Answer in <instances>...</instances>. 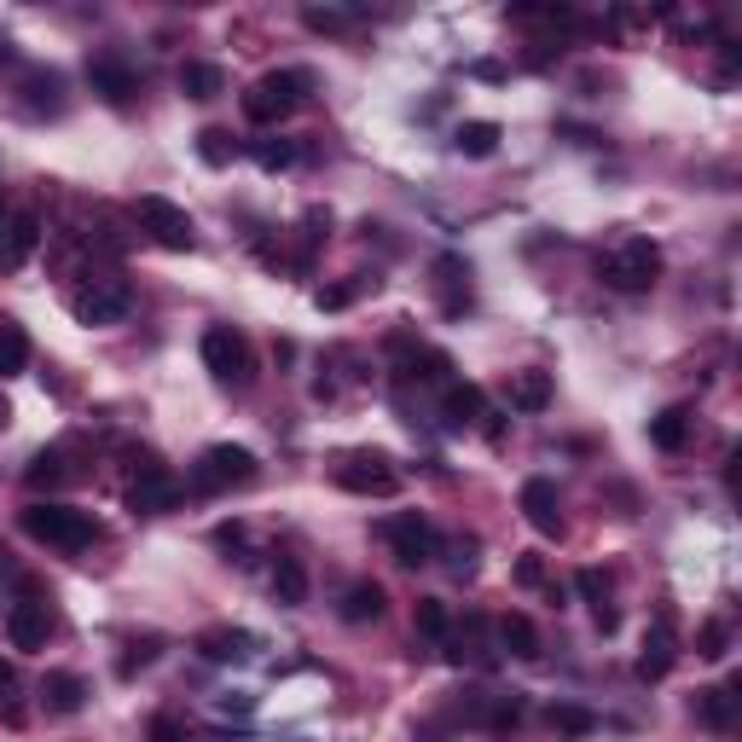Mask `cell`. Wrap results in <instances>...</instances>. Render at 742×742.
Returning a JSON list of instances; mask_svg holds the SVG:
<instances>
[{
	"mask_svg": "<svg viewBox=\"0 0 742 742\" xmlns=\"http://www.w3.org/2000/svg\"><path fill=\"white\" fill-rule=\"evenodd\" d=\"M7 424H12V400H7V395H0V429H7Z\"/></svg>",
	"mask_w": 742,
	"mask_h": 742,
	"instance_id": "43",
	"label": "cell"
},
{
	"mask_svg": "<svg viewBox=\"0 0 742 742\" xmlns=\"http://www.w3.org/2000/svg\"><path fill=\"white\" fill-rule=\"evenodd\" d=\"M181 93L186 99H221L226 93V70L221 64H203V59H186L181 64Z\"/></svg>",
	"mask_w": 742,
	"mask_h": 742,
	"instance_id": "22",
	"label": "cell"
},
{
	"mask_svg": "<svg viewBox=\"0 0 742 742\" xmlns=\"http://www.w3.org/2000/svg\"><path fill=\"white\" fill-rule=\"evenodd\" d=\"M203 366H210L221 383H250V343L238 337L233 325L203 331Z\"/></svg>",
	"mask_w": 742,
	"mask_h": 742,
	"instance_id": "9",
	"label": "cell"
},
{
	"mask_svg": "<svg viewBox=\"0 0 742 742\" xmlns=\"http://www.w3.org/2000/svg\"><path fill=\"white\" fill-rule=\"evenodd\" d=\"M725 650H731V627H725V621H708V627L697 632V655H702V661H720Z\"/></svg>",
	"mask_w": 742,
	"mask_h": 742,
	"instance_id": "36",
	"label": "cell"
},
{
	"mask_svg": "<svg viewBox=\"0 0 742 742\" xmlns=\"http://www.w3.org/2000/svg\"><path fill=\"white\" fill-rule=\"evenodd\" d=\"M134 215H140V226H145V233L157 238L163 250H192V244H197V233H192V215L181 210V203L157 197V192H145V197L134 203Z\"/></svg>",
	"mask_w": 742,
	"mask_h": 742,
	"instance_id": "7",
	"label": "cell"
},
{
	"mask_svg": "<svg viewBox=\"0 0 742 742\" xmlns=\"http://www.w3.org/2000/svg\"><path fill=\"white\" fill-rule=\"evenodd\" d=\"M302 23H308L314 35H343L348 23H354V12L348 7H308V12H302Z\"/></svg>",
	"mask_w": 742,
	"mask_h": 742,
	"instance_id": "33",
	"label": "cell"
},
{
	"mask_svg": "<svg viewBox=\"0 0 742 742\" xmlns=\"http://www.w3.org/2000/svg\"><path fill=\"white\" fill-rule=\"evenodd\" d=\"M0 575H7V546H0Z\"/></svg>",
	"mask_w": 742,
	"mask_h": 742,
	"instance_id": "44",
	"label": "cell"
},
{
	"mask_svg": "<svg viewBox=\"0 0 742 742\" xmlns=\"http://www.w3.org/2000/svg\"><path fill=\"white\" fill-rule=\"evenodd\" d=\"M35 244H41V215L35 210H18L7 226H0V273H18L35 255Z\"/></svg>",
	"mask_w": 742,
	"mask_h": 742,
	"instance_id": "10",
	"label": "cell"
},
{
	"mask_svg": "<svg viewBox=\"0 0 742 742\" xmlns=\"http://www.w3.org/2000/svg\"><path fill=\"white\" fill-rule=\"evenodd\" d=\"M679 661V638H673V616H661L650 632H644V655H638V679H668Z\"/></svg>",
	"mask_w": 742,
	"mask_h": 742,
	"instance_id": "12",
	"label": "cell"
},
{
	"mask_svg": "<svg viewBox=\"0 0 742 742\" xmlns=\"http://www.w3.org/2000/svg\"><path fill=\"white\" fill-rule=\"evenodd\" d=\"M413 627H418L424 638H435V644H441V638L453 632V621H447V603H441V598H418V609H413Z\"/></svg>",
	"mask_w": 742,
	"mask_h": 742,
	"instance_id": "32",
	"label": "cell"
},
{
	"mask_svg": "<svg viewBox=\"0 0 742 742\" xmlns=\"http://www.w3.org/2000/svg\"><path fill=\"white\" fill-rule=\"evenodd\" d=\"M476 418H488V395L476 383H447L441 389V424L447 429H470Z\"/></svg>",
	"mask_w": 742,
	"mask_h": 742,
	"instance_id": "15",
	"label": "cell"
},
{
	"mask_svg": "<svg viewBox=\"0 0 742 742\" xmlns=\"http://www.w3.org/2000/svg\"><path fill=\"white\" fill-rule=\"evenodd\" d=\"M517 586H546V562L540 557H522L517 562Z\"/></svg>",
	"mask_w": 742,
	"mask_h": 742,
	"instance_id": "40",
	"label": "cell"
},
{
	"mask_svg": "<svg viewBox=\"0 0 742 742\" xmlns=\"http://www.w3.org/2000/svg\"><path fill=\"white\" fill-rule=\"evenodd\" d=\"M476 569V540H453V575H470Z\"/></svg>",
	"mask_w": 742,
	"mask_h": 742,
	"instance_id": "39",
	"label": "cell"
},
{
	"mask_svg": "<svg viewBox=\"0 0 742 742\" xmlns=\"http://www.w3.org/2000/svg\"><path fill=\"white\" fill-rule=\"evenodd\" d=\"M88 82H93L99 99H111V105H128V99L140 93L134 70H128L122 59H93V64H88Z\"/></svg>",
	"mask_w": 742,
	"mask_h": 742,
	"instance_id": "16",
	"label": "cell"
},
{
	"mask_svg": "<svg viewBox=\"0 0 742 742\" xmlns=\"http://www.w3.org/2000/svg\"><path fill=\"white\" fill-rule=\"evenodd\" d=\"M70 470H64V453H41L30 465V488H64Z\"/></svg>",
	"mask_w": 742,
	"mask_h": 742,
	"instance_id": "35",
	"label": "cell"
},
{
	"mask_svg": "<svg viewBox=\"0 0 742 742\" xmlns=\"http://www.w3.org/2000/svg\"><path fill=\"white\" fill-rule=\"evenodd\" d=\"M522 517L546 533V540H557L562 533V499H557V488L546 476H533V481H522Z\"/></svg>",
	"mask_w": 742,
	"mask_h": 742,
	"instance_id": "14",
	"label": "cell"
},
{
	"mask_svg": "<svg viewBox=\"0 0 742 742\" xmlns=\"http://www.w3.org/2000/svg\"><path fill=\"white\" fill-rule=\"evenodd\" d=\"M145 742H186V725L174 720V713H157V720L145 725Z\"/></svg>",
	"mask_w": 742,
	"mask_h": 742,
	"instance_id": "38",
	"label": "cell"
},
{
	"mask_svg": "<svg viewBox=\"0 0 742 742\" xmlns=\"http://www.w3.org/2000/svg\"><path fill=\"white\" fill-rule=\"evenodd\" d=\"M197 157L210 163V169H226L238 157V145H233V134H226V128H203L197 134Z\"/></svg>",
	"mask_w": 742,
	"mask_h": 742,
	"instance_id": "31",
	"label": "cell"
},
{
	"mask_svg": "<svg viewBox=\"0 0 742 742\" xmlns=\"http://www.w3.org/2000/svg\"><path fill=\"white\" fill-rule=\"evenodd\" d=\"M0 720L23 725V679H18L12 661H0Z\"/></svg>",
	"mask_w": 742,
	"mask_h": 742,
	"instance_id": "30",
	"label": "cell"
},
{
	"mask_svg": "<svg viewBox=\"0 0 742 742\" xmlns=\"http://www.w3.org/2000/svg\"><path fill=\"white\" fill-rule=\"evenodd\" d=\"M441 655L453 661V668H465V661H476V668H494V650L481 644V616H470L458 632L441 638Z\"/></svg>",
	"mask_w": 742,
	"mask_h": 742,
	"instance_id": "18",
	"label": "cell"
},
{
	"mask_svg": "<svg viewBox=\"0 0 742 742\" xmlns=\"http://www.w3.org/2000/svg\"><path fill=\"white\" fill-rule=\"evenodd\" d=\"M546 720H551L557 736H592V731H598V713H592V708H580V702H557Z\"/></svg>",
	"mask_w": 742,
	"mask_h": 742,
	"instance_id": "28",
	"label": "cell"
},
{
	"mask_svg": "<svg viewBox=\"0 0 742 742\" xmlns=\"http://www.w3.org/2000/svg\"><path fill=\"white\" fill-rule=\"evenodd\" d=\"M273 598L296 609V603H308V569H302L296 557H278V569H273Z\"/></svg>",
	"mask_w": 742,
	"mask_h": 742,
	"instance_id": "25",
	"label": "cell"
},
{
	"mask_svg": "<svg viewBox=\"0 0 742 742\" xmlns=\"http://www.w3.org/2000/svg\"><path fill=\"white\" fill-rule=\"evenodd\" d=\"M603 278H609V285H616L621 296L650 291L655 278H661V250H655L650 238H627V244L603 262Z\"/></svg>",
	"mask_w": 742,
	"mask_h": 742,
	"instance_id": "4",
	"label": "cell"
},
{
	"mask_svg": "<svg viewBox=\"0 0 742 742\" xmlns=\"http://www.w3.org/2000/svg\"><path fill=\"white\" fill-rule=\"evenodd\" d=\"M389 546H395V562H406V569H418V562H429L435 557V528L424 522V517H395L389 522Z\"/></svg>",
	"mask_w": 742,
	"mask_h": 742,
	"instance_id": "11",
	"label": "cell"
},
{
	"mask_svg": "<svg viewBox=\"0 0 742 742\" xmlns=\"http://www.w3.org/2000/svg\"><path fill=\"white\" fill-rule=\"evenodd\" d=\"M337 488L366 494V499H395L400 494V470L383 453H354V458H343V465H337Z\"/></svg>",
	"mask_w": 742,
	"mask_h": 742,
	"instance_id": "6",
	"label": "cell"
},
{
	"mask_svg": "<svg viewBox=\"0 0 742 742\" xmlns=\"http://www.w3.org/2000/svg\"><path fill=\"white\" fill-rule=\"evenodd\" d=\"M215 546H226V551L244 546V528H238V522H221V528H215Z\"/></svg>",
	"mask_w": 742,
	"mask_h": 742,
	"instance_id": "41",
	"label": "cell"
},
{
	"mask_svg": "<svg viewBox=\"0 0 742 742\" xmlns=\"http://www.w3.org/2000/svg\"><path fill=\"white\" fill-rule=\"evenodd\" d=\"M697 720L708 731H731L736 725V684H708L697 690Z\"/></svg>",
	"mask_w": 742,
	"mask_h": 742,
	"instance_id": "20",
	"label": "cell"
},
{
	"mask_svg": "<svg viewBox=\"0 0 742 742\" xmlns=\"http://www.w3.org/2000/svg\"><path fill=\"white\" fill-rule=\"evenodd\" d=\"M250 481H255V453L233 447V441L203 447V458L192 465V488L197 494H233V488H250Z\"/></svg>",
	"mask_w": 742,
	"mask_h": 742,
	"instance_id": "3",
	"label": "cell"
},
{
	"mask_svg": "<svg viewBox=\"0 0 742 742\" xmlns=\"http://www.w3.org/2000/svg\"><path fill=\"white\" fill-rule=\"evenodd\" d=\"M453 145H458V157H494L499 151V122H465L453 134Z\"/></svg>",
	"mask_w": 742,
	"mask_h": 742,
	"instance_id": "26",
	"label": "cell"
},
{
	"mask_svg": "<svg viewBox=\"0 0 742 742\" xmlns=\"http://www.w3.org/2000/svg\"><path fill=\"white\" fill-rule=\"evenodd\" d=\"M684 441H690V406H668V413L650 418V447L684 453Z\"/></svg>",
	"mask_w": 742,
	"mask_h": 742,
	"instance_id": "21",
	"label": "cell"
},
{
	"mask_svg": "<svg viewBox=\"0 0 742 742\" xmlns=\"http://www.w3.org/2000/svg\"><path fill=\"white\" fill-rule=\"evenodd\" d=\"M308 93H314V70H267L262 82L244 93V116L250 122H278L296 105H308Z\"/></svg>",
	"mask_w": 742,
	"mask_h": 742,
	"instance_id": "2",
	"label": "cell"
},
{
	"mask_svg": "<svg viewBox=\"0 0 742 742\" xmlns=\"http://www.w3.org/2000/svg\"><path fill=\"white\" fill-rule=\"evenodd\" d=\"M360 291H366V278H348V285H325L314 302H319V314H343V308H348V302L360 296Z\"/></svg>",
	"mask_w": 742,
	"mask_h": 742,
	"instance_id": "37",
	"label": "cell"
},
{
	"mask_svg": "<svg viewBox=\"0 0 742 742\" xmlns=\"http://www.w3.org/2000/svg\"><path fill=\"white\" fill-rule=\"evenodd\" d=\"M23 366H30V337H23L18 325L0 319V377H12V372H23Z\"/></svg>",
	"mask_w": 742,
	"mask_h": 742,
	"instance_id": "29",
	"label": "cell"
},
{
	"mask_svg": "<svg viewBox=\"0 0 742 742\" xmlns=\"http://www.w3.org/2000/svg\"><path fill=\"white\" fill-rule=\"evenodd\" d=\"M7 638H12V650H41L47 644V609L41 603H12L7 609Z\"/></svg>",
	"mask_w": 742,
	"mask_h": 742,
	"instance_id": "19",
	"label": "cell"
},
{
	"mask_svg": "<svg viewBox=\"0 0 742 742\" xmlns=\"http://www.w3.org/2000/svg\"><path fill=\"white\" fill-rule=\"evenodd\" d=\"M499 644H505L510 655L533 661V655H540V632H533V621H528V616H505V621H499Z\"/></svg>",
	"mask_w": 742,
	"mask_h": 742,
	"instance_id": "27",
	"label": "cell"
},
{
	"mask_svg": "<svg viewBox=\"0 0 742 742\" xmlns=\"http://www.w3.org/2000/svg\"><path fill=\"white\" fill-rule=\"evenodd\" d=\"M221 713H238L244 720V713H255V697H221Z\"/></svg>",
	"mask_w": 742,
	"mask_h": 742,
	"instance_id": "42",
	"label": "cell"
},
{
	"mask_svg": "<svg viewBox=\"0 0 742 742\" xmlns=\"http://www.w3.org/2000/svg\"><path fill=\"white\" fill-rule=\"evenodd\" d=\"M383 609H389L383 586H377V580H354L348 592H343V603H337V616H343L348 627H366V621H383Z\"/></svg>",
	"mask_w": 742,
	"mask_h": 742,
	"instance_id": "17",
	"label": "cell"
},
{
	"mask_svg": "<svg viewBox=\"0 0 742 742\" xmlns=\"http://www.w3.org/2000/svg\"><path fill=\"white\" fill-rule=\"evenodd\" d=\"M128 505H134L140 517H163V510L181 505V476H174L163 458H157V465H145V470H134V481H128Z\"/></svg>",
	"mask_w": 742,
	"mask_h": 742,
	"instance_id": "8",
	"label": "cell"
},
{
	"mask_svg": "<svg viewBox=\"0 0 742 742\" xmlns=\"http://www.w3.org/2000/svg\"><path fill=\"white\" fill-rule=\"evenodd\" d=\"M197 655L203 661H221V668L250 661L255 655V632H244V627H203L197 632Z\"/></svg>",
	"mask_w": 742,
	"mask_h": 742,
	"instance_id": "13",
	"label": "cell"
},
{
	"mask_svg": "<svg viewBox=\"0 0 742 742\" xmlns=\"http://www.w3.org/2000/svg\"><path fill=\"white\" fill-rule=\"evenodd\" d=\"M510 406H517V413H546L551 406V377L546 372H517L510 377Z\"/></svg>",
	"mask_w": 742,
	"mask_h": 742,
	"instance_id": "24",
	"label": "cell"
},
{
	"mask_svg": "<svg viewBox=\"0 0 742 742\" xmlns=\"http://www.w3.org/2000/svg\"><path fill=\"white\" fill-rule=\"evenodd\" d=\"M250 157L262 163L267 174H278V169H291V163H296V145H291V140H255V145H250Z\"/></svg>",
	"mask_w": 742,
	"mask_h": 742,
	"instance_id": "34",
	"label": "cell"
},
{
	"mask_svg": "<svg viewBox=\"0 0 742 742\" xmlns=\"http://www.w3.org/2000/svg\"><path fill=\"white\" fill-rule=\"evenodd\" d=\"M128 308H134V291H128L122 278H88V285L70 296V314L82 325H116V319H128Z\"/></svg>",
	"mask_w": 742,
	"mask_h": 742,
	"instance_id": "5",
	"label": "cell"
},
{
	"mask_svg": "<svg viewBox=\"0 0 742 742\" xmlns=\"http://www.w3.org/2000/svg\"><path fill=\"white\" fill-rule=\"evenodd\" d=\"M23 533H30L35 546H53V551H88L99 540V522L88 510L75 505H59V499H35L23 510Z\"/></svg>",
	"mask_w": 742,
	"mask_h": 742,
	"instance_id": "1",
	"label": "cell"
},
{
	"mask_svg": "<svg viewBox=\"0 0 742 742\" xmlns=\"http://www.w3.org/2000/svg\"><path fill=\"white\" fill-rule=\"evenodd\" d=\"M41 697H47V713H82V702H88V684L75 679V673H47Z\"/></svg>",
	"mask_w": 742,
	"mask_h": 742,
	"instance_id": "23",
	"label": "cell"
}]
</instances>
